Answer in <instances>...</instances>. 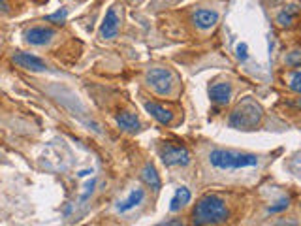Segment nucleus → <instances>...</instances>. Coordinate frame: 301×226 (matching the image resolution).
Here are the masks:
<instances>
[{"mask_svg":"<svg viewBox=\"0 0 301 226\" xmlns=\"http://www.w3.org/2000/svg\"><path fill=\"white\" fill-rule=\"evenodd\" d=\"M218 21V13L216 11H211V9H198L194 13V23H196L198 28L205 30V28H211Z\"/></svg>","mask_w":301,"mask_h":226,"instance_id":"nucleus-11","label":"nucleus"},{"mask_svg":"<svg viewBox=\"0 0 301 226\" xmlns=\"http://www.w3.org/2000/svg\"><path fill=\"white\" fill-rule=\"evenodd\" d=\"M55 36V30L47 27H32L30 30H27L25 40H27L30 46H46L49 44Z\"/></svg>","mask_w":301,"mask_h":226,"instance_id":"nucleus-8","label":"nucleus"},{"mask_svg":"<svg viewBox=\"0 0 301 226\" xmlns=\"http://www.w3.org/2000/svg\"><path fill=\"white\" fill-rule=\"evenodd\" d=\"M290 89L296 91V93H301V70L294 72V75H292L290 79Z\"/></svg>","mask_w":301,"mask_h":226,"instance_id":"nucleus-18","label":"nucleus"},{"mask_svg":"<svg viewBox=\"0 0 301 226\" xmlns=\"http://www.w3.org/2000/svg\"><path fill=\"white\" fill-rule=\"evenodd\" d=\"M143 198H145V192H143L141 188H134L130 194H128V198L117 206V209H119L121 213H126V211L134 209L136 206H140L141 202H143Z\"/></svg>","mask_w":301,"mask_h":226,"instance_id":"nucleus-13","label":"nucleus"},{"mask_svg":"<svg viewBox=\"0 0 301 226\" xmlns=\"http://www.w3.org/2000/svg\"><path fill=\"white\" fill-rule=\"evenodd\" d=\"M117 124L126 132H138L140 130V119L130 112H121L117 115Z\"/></svg>","mask_w":301,"mask_h":226,"instance_id":"nucleus-12","label":"nucleus"},{"mask_svg":"<svg viewBox=\"0 0 301 226\" xmlns=\"http://www.w3.org/2000/svg\"><path fill=\"white\" fill-rule=\"evenodd\" d=\"M260 121H262V108L252 98H245L232 112L228 124L237 130H252Z\"/></svg>","mask_w":301,"mask_h":226,"instance_id":"nucleus-2","label":"nucleus"},{"mask_svg":"<svg viewBox=\"0 0 301 226\" xmlns=\"http://www.w3.org/2000/svg\"><path fill=\"white\" fill-rule=\"evenodd\" d=\"M190 198H192V194H190V190L187 187H179L175 190L173 198H171V202H169V211H173V213L179 211L181 207H185L190 202Z\"/></svg>","mask_w":301,"mask_h":226,"instance_id":"nucleus-14","label":"nucleus"},{"mask_svg":"<svg viewBox=\"0 0 301 226\" xmlns=\"http://www.w3.org/2000/svg\"><path fill=\"white\" fill-rule=\"evenodd\" d=\"M141 179H143V183H145L147 187L152 188V190H160V187H162L158 173H156V170H154L152 164H147L145 168L141 170Z\"/></svg>","mask_w":301,"mask_h":226,"instance_id":"nucleus-15","label":"nucleus"},{"mask_svg":"<svg viewBox=\"0 0 301 226\" xmlns=\"http://www.w3.org/2000/svg\"><path fill=\"white\" fill-rule=\"evenodd\" d=\"M230 96H232V87L228 83H215L209 89V98L216 106H226L230 102Z\"/></svg>","mask_w":301,"mask_h":226,"instance_id":"nucleus-9","label":"nucleus"},{"mask_svg":"<svg viewBox=\"0 0 301 226\" xmlns=\"http://www.w3.org/2000/svg\"><path fill=\"white\" fill-rule=\"evenodd\" d=\"M147 83L156 94L166 96V94L173 91L175 79H173V74L169 70H166V68H150L147 72Z\"/></svg>","mask_w":301,"mask_h":226,"instance_id":"nucleus-4","label":"nucleus"},{"mask_svg":"<svg viewBox=\"0 0 301 226\" xmlns=\"http://www.w3.org/2000/svg\"><path fill=\"white\" fill-rule=\"evenodd\" d=\"M145 110H147V113H149L150 117H154L160 124H169V122L173 121V113L156 102H145Z\"/></svg>","mask_w":301,"mask_h":226,"instance_id":"nucleus-10","label":"nucleus"},{"mask_svg":"<svg viewBox=\"0 0 301 226\" xmlns=\"http://www.w3.org/2000/svg\"><path fill=\"white\" fill-rule=\"evenodd\" d=\"M286 62L290 66H301V51H294L292 55L286 56Z\"/></svg>","mask_w":301,"mask_h":226,"instance_id":"nucleus-20","label":"nucleus"},{"mask_svg":"<svg viewBox=\"0 0 301 226\" xmlns=\"http://www.w3.org/2000/svg\"><path fill=\"white\" fill-rule=\"evenodd\" d=\"M94 185H96V181H94V179H91V183H87V187H85L87 190H85V194H83V200H87V196H89V194L93 192Z\"/></svg>","mask_w":301,"mask_h":226,"instance_id":"nucleus-22","label":"nucleus"},{"mask_svg":"<svg viewBox=\"0 0 301 226\" xmlns=\"http://www.w3.org/2000/svg\"><path fill=\"white\" fill-rule=\"evenodd\" d=\"M298 13V9H296V6H288V8L284 9V11H281L279 15H277V23L281 25V27H290L292 21H294V15Z\"/></svg>","mask_w":301,"mask_h":226,"instance_id":"nucleus-16","label":"nucleus"},{"mask_svg":"<svg viewBox=\"0 0 301 226\" xmlns=\"http://www.w3.org/2000/svg\"><path fill=\"white\" fill-rule=\"evenodd\" d=\"M13 62L19 64L21 68H25V70H30V72H44L47 68L46 62L40 56L32 55V53H23V51L13 53Z\"/></svg>","mask_w":301,"mask_h":226,"instance_id":"nucleus-7","label":"nucleus"},{"mask_svg":"<svg viewBox=\"0 0 301 226\" xmlns=\"http://www.w3.org/2000/svg\"><path fill=\"white\" fill-rule=\"evenodd\" d=\"M66 9H58V11H55V13H51L49 17H47V21H53V23H62L66 19Z\"/></svg>","mask_w":301,"mask_h":226,"instance_id":"nucleus-19","label":"nucleus"},{"mask_svg":"<svg viewBox=\"0 0 301 226\" xmlns=\"http://www.w3.org/2000/svg\"><path fill=\"white\" fill-rule=\"evenodd\" d=\"M235 51H237V58H239L241 62H243V60H247V56H249V53H247V51H249V47H247V44H239Z\"/></svg>","mask_w":301,"mask_h":226,"instance_id":"nucleus-21","label":"nucleus"},{"mask_svg":"<svg viewBox=\"0 0 301 226\" xmlns=\"http://www.w3.org/2000/svg\"><path fill=\"white\" fill-rule=\"evenodd\" d=\"M209 162L218 170H241L256 166L258 157L249 153H237V151L215 149L209 155Z\"/></svg>","mask_w":301,"mask_h":226,"instance_id":"nucleus-3","label":"nucleus"},{"mask_svg":"<svg viewBox=\"0 0 301 226\" xmlns=\"http://www.w3.org/2000/svg\"><path fill=\"white\" fill-rule=\"evenodd\" d=\"M119 27H121V15L117 11V6H111L105 11V17H103L102 27H100V36L103 40H111V38L117 36Z\"/></svg>","mask_w":301,"mask_h":226,"instance_id":"nucleus-6","label":"nucleus"},{"mask_svg":"<svg viewBox=\"0 0 301 226\" xmlns=\"http://www.w3.org/2000/svg\"><path fill=\"white\" fill-rule=\"evenodd\" d=\"M160 159L166 166H188L190 164V153L183 145H164L160 149Z\"/></svg>","mask_w":301,"mask_h":226,"instance_id":"nucleus-5","label":"nucleus"},{"mask_svg":"<svg viewBox=\"0 0 301 226\" xmlns=\"http://www.w3.org/2000/svg\"><path fill=\"white\" fill-rule=\"evenodd\" d=\"M192 217H194V225H220L228 221V207L220 196L205 194L198 200Z\"/></svg>","mask_w":301,"mask_h":226,"instance_id":"nucleus-1","label":"nucleus"},{"mask_svg":"<svg viewBox=\"0 0 301 226\" xmlns=\"http://www.w3.org/2000/svg\"><path fill=\"white\" fill-rule=\"evenodd\" d=\"M0 9H2V11H8V2H6V0H0Z\"/></svg>","mask_w":301,"mask_h":226,"instance_id":"nucleus-23","label":"nucleus"},{"mask_svg":"<svg viewBox=\"0 0 301 226\" xmlns=\"http://www.w3.org/2000/svg\"><path fill=\"white\" fill-rule=\"evenodd\" d=\"M271 2H279V0H271Z\"/></svg>","mask_w":301,"mask_h":226,"instance_id":"nucleus-24","label":"nucleus"},{"mask_svg":"<svg viewBox=\"0 0 301 226\" xmlns=\"http://www.w3.org/2000/svg\"><path fill=\"white\" fill-rule=\"evenodd\" d=\"M288 206H290V200H288V198H282L275 206H269V213H281L284 209H288Z\"/></svg>","mask_w":301,"mask_h":226,"instance_id":"nucleus-17","label":"nucleus"}]
</instances>
